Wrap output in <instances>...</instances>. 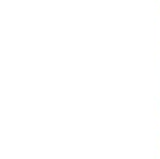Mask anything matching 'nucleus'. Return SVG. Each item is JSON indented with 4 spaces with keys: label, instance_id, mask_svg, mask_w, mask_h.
<instances>
[]
</instances>
